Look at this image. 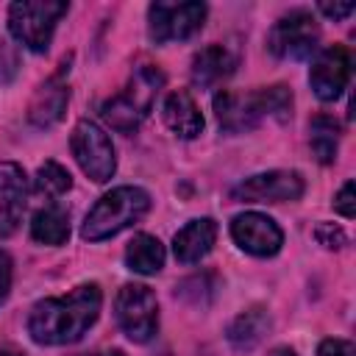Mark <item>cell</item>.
Segmentation results:
<instances>
[{
	"mask_svg": "<svg viewBox=\"0 0 356 356\" xmlns=\"http://www.w3.org/2000/svg\"><path fill=\"white\" fill-rule=\"evenodd\" d=\"M103 292L97 284H81L64 298H44L28 314V334L39 345L78 342L97 320Z\"/></svg>",
	"mask_w": 356,
	"mask_h": 356,
	"instance_id": "1",
	"label": "cell"
},
{
	"mask_svg": "<svg viewBox=\"0 0 356 356\" xmlns=\"http://www.w3.org/2000/svg\"><path fill=\"white\" fill-rule=\"evenodd\" d=\"M214 114H217L220 128L228 134H242L267 117L284 122L292 117V92L284 83L261 86L248 95L220 92L214 95Z\"/></svg>",
	"mask_w": 356,
	"mask_h": 356,
	"instance_id": "2",
	"label": "cell"
},
{
	"mask_svg": "<svg viewBox=\"0 0 356 356\" xmlns=\"http://www.w3.org/2000/svg\"><path fill=\"white\" fill-rule=\"evenodd\" d=\"M147 209H150V195L142 186H117L89 209L81 236L89 242L108 239L125 231L128 225L139 222L147 214Z\"/></svg>",
	"mask_w": 356,
	"mask_h": 356,
	"instance_id": "3",
	"label": "cell"
},
{
	"mask_svg": "<svg viewBox=\"0 0 356 356\" xmlns=\"http://www.w3.org/2000/svg\"><path fill=\"white\" fill-rule=\"evenodd\" d=\"M67 8L70 6L61 3V0H22V3H11V8H8V31L31 53H44L50 47L53 31H56L58 19L67 14Z\"/></svg>",
	"mask_w": 356,
	"mask_h": 356,
	"instance_id": "4",
	"label": "cell"
},
{
	"mask_svg": "<svg viewBox=\"0 0 356 356\" xmlns=\"http://www.w3.org/2000/svg\"><path fill=\"white\" fill-rule=\"evenodd\" d=\"M114 317L134 342H147L159 328V300L145 284H122L114 298Z\"/></svg>",
	"mask_w": 356,
	"mask_h": 356,
	"instance_id": "5",
	"label": "cell"
},
{
	"mask_svg": "<svg viewBox=\"0 0 356 356\" xmlns=\"http://www.w3.org/2000/svg\"><path fill=\"white\" fill-rule=\"evenodd\" d=\"M70 147H72V156L81 164V170L95 184H106L114 175V170H117L114 145L97 122L78 120L75 128H72V136H70Z\"/></svg>",
	"mask_w": 356,
	"mask_h": 356,
	"instance_id": "6",
	"label": "cell"
},
{
	"mask_svg": "<svg viewBox=\"0 0 356 356\" xmlns=\"http://www.w3.org/2000/svg\"><path fill=\"white\" fill-rule=\"evenodd\" d=\"M203 3H153L147 8V33L156 44L184 42L203 28Z\"/></svg>",
	"mask_w": 356,
	"mask_h": 356,
	"instance_id": "7",
	"label": "cell"
},
{
	"mask_svg": "<svg viewBox=\"0 0 356 356\" xmlns=\"http://www.w3.org/2000/svg\"><path fill=\"white\" fill-rule=\"evenodd\" d=\"M317 42H320V28H317L314 17L300 8L284 14L267 36L270 53L275 58H289V61L309 58L317 50Z\"/></svg>",
	"mask_w": 356,
	"mask_h": 356,
	"instance_id": "8",
	"label": "cell"
},
{
	"mask_svg": "<svg viewBox=\"0 0 356 356\" xmlns=\"http://www.w3.org/2000/svg\"><path fill=\"white\" fill-rule=\"evenodd\" d=\"M303 189H306V184H303L300 172L270 170V172H259V175L239 181L231 189V197L242 200V203H284V200H298L303 195Z\"/></svg>",
	"mask_w": 356,
	"mask_h": 356,
	"instance_id": "9",
	"label": "cell"
},
{
	"mask_svg": "<svg viewBox=\"0 0 356 356\" xmlns=\"http://www.w3.org/2000/svg\"><path fill=\"white\" fill-rule=\"evenodd\" d=\"M234 242L250 256H275L284 245V234L278 222L259 211H245L231 220Z\"/></svg>",
	"mask_w": 356,
	"mask_h": 356,
	"instance_id": "10",
	"label": "cell"
},
{
	"mask_svg": "<svg viewBox=\"0 0 356 356\" xmlns=\"http://www.w3.org/2000/svg\"><path fill=\"white\" fill-rule=\"evenodd\" d=\"M350 81V53L342 44H331L317 53L309 70V83L320 100H337Z\"/></svg>",
	"mask_w": 356,
	"mask_h": 356,
	"instance_id": "11",
	"label": "cell"
},
{
	"mask_svg": "<svg viewBox=\"0 0 356 356\" xmlns=\"http://www.w3.org/2000/svg\"><path fill=\"white\" fill-rule=\"evenodd\" d=\"M28 197V178L19 164L0 161V236H11L19 228Z\"/></svg>",
	"mask_w": 356,
	"mask_h": 356,
	"instance_id": "12",
	"label": "cell"
},
{
	"mask_svg": "<svg viewBox=\"0 0 356 356\" xmlns=\"http://www.w3.org/2000/svg\"><path fill=\"white\" fill-rule=\"evenodd\" d=\"M67 70H70V67L61 64V70H58L53 78H47V81L36 89V95L31 97L28 120H31L36 128H50V125H56V122L64 117V108H67V100H70V89H67V83H64V72H67Z\"/></svg>",
	"mask_w": 356,
	"mask_h": 356,
	"instance_id": "13",
	"label": "cell"
},
{
	"mask_svg": "<svg viewBox=\"0 0 356 356\" xmlns=\"http://www.w3.org/2000/svg\"><path fill=\"white\" fill-rule=\"evenodd\" d=\"M214 239H217V222L211 217H200L186 222L172 236V253L181 264H195L203 256H209V250L214 248Z\"/></svg>",
	"mask_w": 356,
	"mask_h": 356,
	"instance_id": "14",
	"label": "cell"
},
{
	"mask_svg": "<svg viewBox=\"0 0 356 356\" xmlns=\"http://www.w3.org/2000/svg\"><path fill=\"white\" fill-rule=\"evenodd\" d=\"M161 117H164V125L181 139H195L203 131V114H200L197 103L192 100V95L184 89L167 95V100L161 106Z\"/></svg>",
	"mask_w": 356,
	"mask_h": 356,
	"instance_id": "15",
	"label": "cell"
},
{
	"mask_svg": "<svg viewBox=\"0 0 356 356\" xmlns=\"http://www.w3.org/2000/svg\"><path fill=\"white\" fill-rule=\"evenodd\" d=\"M234 67H236V58L231 56L228 47L209 44V47H203V50L195 53L189 75H192V83L195 86H203L206 89V86H217L220 81H225L234 72Z\"/></svg>",
	"mask_w": 356,
	"mask_h": 356,
	"instance_id": "16",
	"label": "cell"
},
{
	"mask_svg": "<svg viewBox=\"0 0 356 356\" xmlns=\"http://www.w3.org/2000/svg\"><path fill=\"white\" fill-rule=\"evenodd\" d=\"M267 331H270V314L261 306H253L234 317V323L228 325V342L236 350H253Z\"/></svg>",
	"mask_w": 356,
	"mask_h": 356,
	"instance_id": "17",
	"label": "cell"
},
{
	"mask_svg": "<svg viewBox=\"0 0 356 356\" xmlns=\"http://www.w3.org/2000/svg\"><path fill=\"white\" fill-rule=\"evenodd\" d=\"M125 264L139 275H153L164 267V245L150 234H136L125 248Z\"/></svg>",
	"mask_w": 356,
	"mask_h": 356,
	"instance_id": "18",
	"label": "cell"
},
{
	"mask_svg": "<svg viewBox=\"0 0 356 356\" xmlns=\"http://www.w3.org/2000/svg\"><path fill=\"white\" fill-rule=\"evenodd\" d=\"M31 236L39 245H64L70 236V214L61 206H44L31 220Z\"/></svg>",
	"mask_w": 356,
	"mask_h": 356,
	"instance_id": "19",
	"label": "cell"
},
{
	"mask_svg": "<svg viewBox=\"0 0 356 356\" xmlns=\"http://www.w3.org/2000/svg\"><path fill=\"white\" fill-rule=\"evenodd\" d=\"M100 114H103V120H106L114 131H120V134H134V131L139 128L142 117L147 114V108H145L139 100H134L128 92H122V95H114L111 100H106V103L100 106Z\"/></svg>",
	"mask_w": 356,
	"mask_h": 356,
	"instance_id": "20",
	"label": "cell"
},
{
	"mask_svg": "<svg viewBox=\"0 0 356 356\" xmlns=\"http://www.w3.org/2000/svg\"><path fill=\"white\" fill-rule=\"evenodd\" d=\"M337 139H339V122L328 114H317L312 120V153L320 164H331L337 159Z\"/></svg>",
	"mask_w": 356,
	"mask_h": 356,
	"instance_id": "21",
	"label": "cell"
},
{
	"mask_svg": "<svg viewBox=\"0 0 356 356\" xmlns=\"http://www.w3.org/2000/svg\"><path fill=\"white\" fill-rule=\"evenodd\" d=\"M72 186V175L56 164V161H44L39 170H36V178H33V189L44 197H61L67 189Z\"/></svg>",
	"mask_w": 356,
	"mask_h": 356,
	"instance_id": "22",
	"label": "cell"
},
{
	"mask_svg": "<svg viewBox=\"0 0 356 356\" xmlns=\"http://www.w3.org/2000/svg\"><path fill=\"white\" fill-rule=\"evenodd\" d=\"M314 236H317V242H320L323 248H331V250H337V248L345 245V234H342V228H337L334 222H323V225H317Z\"/></svg>",
	"mask_w": 356,
	"mask_h": 356,
	"instance_id": "23",
	"label": "cell"
},
{
	"mask_svg": "<svg viewBox=\"0 0 356 356\" xmlns=\"http://www.w3.org/2000/svg\"><path fill=\"white\" fill-rule=\"evenodd\" d=\"M334 209L342 214V217H353L356 214V197H353V181H348L339 192H337V197H334Z\"/></svg>",
	"mask_w": 356,
	"mask_h": 356,
	"instance_id": "24",
	"label": "cell"
},
{
	"mask_svg": "<svg viewBox=\"0 0 356 356\" xmlns=\"http://www.w3.org/2000/svg\"><path fill=\"white\" fill-rule=\"evenodd\" d=\"M317 356H356V348L348 339H323Z\"/></svg>",
	"mask_w": 356,
	"mask_h": 356,
	"instance_id": "25",
	"label": "cell"
},
{
	"mask_svg": "<svg viewBox=\"0 0 356 356\" xmlns=\"http://www.w3.org/2000/svg\"><path fill=\"white\" fill-rule=\"evenodd\" d=\"M11 278H14V270H11V259L6 250H0V303H6L8 292H11Z\"/></svg>",
	"mask_w": 356,
	"mask_h": 356,
	"instance_id": "26",
	"label": "cell"
},
{
	"mask_svg": "<svg viewBox=\"0 0 356 356\" xmlns=\"http://www.w3.org/2000/svg\"><path fill=\"white\" fill-rule=\"evenodd\" d=\"M325 17H331V19H342V17H348V14H353V3H320L317 6Z\"/></svg>",
	"mask_w": 356,
	"mask_h": 356,
	"instance_id": "27",
	"label": "cell"
},
{
	"mask_svg": "<svg viewBox=\"0 0 356 356\" xmlns=\"http://www.w3.org/2000/svg\"><path fill=\"white\" fill-rule=\"evenodd\" d=\"M14 58L8 56V53H0V83H6L11 75H14Z\"/></svg>",
	"mask_w": 356,
	"mask_h": 356,
	"instance_id": "28",
	"label": "cell"
},
{
	"mask_svg": "<svg viewBox=\"0 0 356 356\" xmlns=\"http://www.w3.org/2000/svg\"><path fill=\"white\" fill-rule=\"evenodd\" d=\"M270 356H295V350H292V348H286V345H281V348H273V350H270Z\"/></svg>",
	"mask_w": 356,
	"mask_h": 356,
	"instance_id": "29",
	"label": "cell"
},
{
	"mask_svg": "<svg viewBox=\"0 0 356 356\" xmlns=\"http://www.w3.org/2000/svg\"><path fill=\"white\" fill-rule=\"evenodd\" d=\"M86 356H125V353L117 350V348H111V350H100V353H86Z\"/></svg>",
	"mask_w": 356,
	"mask_h": 356,
	"instance_id": "30",
	"label": "cell"
},
{
	"mask_svg": "<svg viewBox=\"0 0 356 356\" xmlns=\"http://www.w3.org/2000/svg\"><path fill=\"white\" fill-rule=\"evenodd\" d=\"M0 356H19L17 350H0Z\"/></svg>",
	"mask_w": 356,
	"mask_h": 356,
	"instance_id": "31",
	"label": "cell"
}]
</instances>
